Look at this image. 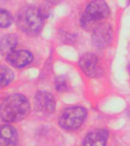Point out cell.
Returning <instances> with one entry per match:
<instances>
[{"instance_id": "6da1fadb", "label": "cell", "mask_w": 130, "mask_h": 146, "mask_svg": "<svg viewBox=\"0 0 130 146\" xmlns=\"http://www.w3.org/2000/svg\"><path fill=\"white\" fill-rule=\"evenodd\" d=\"M31 109L27 98L21 94L7 97L0 104V118L5 123H16L28 115Z\"/></svg>"}, {"instance_id": "7a4b0ae2", "label": "cell", "mask_w": 130, "mask_h": 146, "mask_svg": "<svg viewBox=\"0 0 130 146\" xmlns=\"http://www.w3.org/2000/svg\"><path fill=\"white\" fill-rule=\"evenodd\" d=\"M47 17L46 10L36 7H24L18 15V26L21 31L28 35L38 34L43 28L45 18Z\"/></svg>"}, {"instance_id": "3957f363", "label": "cell", "mask_w": 130, "mask_h": 146, "mask_svg": "<svg viewBox=\"0 0 130 146\" xmlns=\"http://www.w3.org/2000/svg\"><path fill=\"white\" fill-rule=\"evenodd\" d=\"M109 14V8L104 0H93L88 5L82 15L80 21L81 26L86 30H94Z\"/></svg>"}, {"instance_id": "277c9868", "label": "cell", "mask_w": 130, "mask_h": 146, "mask_svg": "<svg viewBox=\"0 0 130 146\" xmlns=\"http://www.w3.org/2000/svg\"><path fill=\"white\" fill-rule=\"evenodd\" d=\"M87 116L86 110L82 107L66 108L60 115L59 124L66 130H75L82 125Z\"/></svg>"}, {"instance_id": "5b68a950", "label": "cell", "mask_w": 130, "mask_h": 146, "mask_svg": "<svg viewBox=\"0 0 130 146\" xmlns=\"http://www.w3.org/2000/svg\"><path fill=\"white\" fill-rule=\"evenodd\" d=\"M34 107L39 113L50 115L56 109V100L53 96L47 91H37L34 96Z\"/></svg>"}, {"instance_id": "8992f818", "label": "cell", "mask_w": 130, "mask_h": 146, "mask_svg": "<svg viewBox=\"0 0 130 146\" xmlns=\"http://www.w3.org/2000/svg\"><path fill=\"white\" fill-rule=\"evenodd\" d=\"M79 66L82 72L88 77H98L101 72L99 59L95 54L91 52L82 55L79 59Z\"/></svg>"}, {"instance_id": "52a82bcc", "label": "cell", "mask_w": 130, "mask_h": 146, "mask_svg": "<svg viewBox=\"0 0 130 146\" xmlns=\"http://www.w3.org/2000/svg\"><path fill=\"white\" fill-rule=\"evenodd\" d=\"M112 37L113 31L110 25L102 23L94 29L92 42L96 47L104 48L110 43Z\"/></svg>"}, {"instance_id": "ba28073f", "label": "cell", "mask_w": 130, "mask_h": 146, "mask_svg": "<svg viewBox=\"0 0 130 146\" xmlns=\"http://www.w3.org/2000/svg\"><path fill=\"white\" fill-rule=\"evenodd\" d=\"M34 59L31 52L27 50H14L6 56L7 62L14 68H24Z\"/></svg>"}, {"instance_id": "9c48e42d", "label": "cell", "mask_w": 130, "mask_h": 146, "mask_svg": "<svg viewBox=\"0 0 130 146\" xmlns=\"http://www.w3.org/2000/svg\"><path fill=\"white\" fill-rule=\"evenodd\" d=\"M108 132L106 129H97L88 132L84 137L83 146H106L108 139Z\"/></svg>"}, {"instance_id": "30bf717a", "label": "cell", "mask_w": 130, "mask_h": 146, "mask_svg": "<svg viewBox=\"0 0 130 146\" xmlns=\"http://www.w3.org/2000/svg\"><path fill=\"white\" fill-rule=\"evenodd\" d=\"M18 140V132L13 126L0 125V146H16Z\"/></svg>"}, {"instance_id": "8fae6325", "label": "cell", "mask_w": 130, "mask_h": 146, "mask_svg": "<svg viewBox=\"0 0 130 146\" xmlns=\"http://www.w3.org/2000/svg\"><path fill=\"white\" fill-rule=\"evenodd\" d=\"M18 38L15 34H8L0 40V52L6 56L10 52L15 50L18 46Z\"/></svg>"}, {"instance_id": "7c38bea8", "label": "cell", "mask_w": 130, "mask_h": 146, "mask_svg": "<svg viewBox=\"0 0 130 146\" xmlns=\"http://www.w3.org/2000/svg\"><path fill=\"white\" fill-rule=\"evenodd\" d=\"M14 73L11 68L5 66H0V89L7 87L14 79Z\"/></svg>"}, {"instance_id": "4fadbf2b", "label": "cell", "mask_w": 130, "mask_h": 146, "mask_svg": "<svg viewBox=\"0 0 130 146\" xmlns=\"http://www.w3.org/2000/svg\"><path fill=\"white\" fill-rule=\"evenodd\" d=\"M13 18L8 10L0 9V28H6L11 25Z\"/></svg>"}, {"instance_id": "5bb4252c", "label": "cell", "mask_w": 130, "mask_h": 146, "mask_svg": "<svg viewBox=\"0 0 130 146\" xmlns=\"http://www.w3.org/2000/svg\"><path fill=\"white\" fill-rule=\"evenodd\" d=\"M55 87L59 92H65L67 91L68 88V84L66 78L63 76L56 78L55 81Z\"/></svg>"}, {"instance_id": "9a60e30c", "label": "cell", "mask_w": 130, "mask_h": 146, "mask_svg": "<svg viewBox=\"0 0 130 146\" xmlns=\"http://www.w3.org/2000/svg\"><path fill=\"white\" fill-rule=\"evenodd\" d=\"M47 2H50V3H52V4H56V3H59L62 0H46Z\"/></svg>"}]
</instances>
